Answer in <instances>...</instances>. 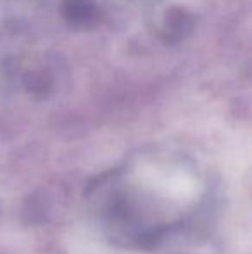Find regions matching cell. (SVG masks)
Returning a JSON list of instances; mask_svg holds the SVG:
<instances>
[{
  "instance_id": "2",
  "label": "cell",
  "mask_w": 252,
  "mask_h": 254,
  "mask_svg": "<svg viewBox=\"0 0 252 254\" xmlns=\"http://www.w3.org/2000/svg\"><path fill=\"white\" fill-rule=\"evenodd\" d=\"M95 7L90 0H67L64 5V16L73 24H85L94 17Z\"/></svg>"
},
{
  "instance_id": "1",
  "label": "cell",
  "mask_w": 252,
  "mask_h": 254,
  "mask_svg": "<svg viewBox=\"0 0 252 254\" xmlns=\"http://www.w3.org/2000/svg\"><path fill=\"white\" fill-rule=\"evenodd\" d=\"M192 28V17L183 9H171L166 16V35L175 40L183 38Z\"/></svg>"
}]
</instances>
